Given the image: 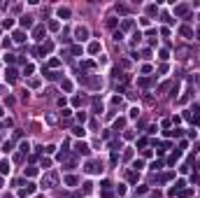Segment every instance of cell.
I'll list each match as a JSON object with an SVG mask.
<instances>
[{
	"mask_svg": "<svg viewBox=\"0 0 200 198\" xmlns=\"http://www.w3.org/2000/svg\"><path fill=\"white\" fill-rule=\"evenodd\" d=\"M61 86H63V91H68V93L72 91V82H70V79H63V82H61Z\"/></svg>",
	"mask_w": 200,
	"mask_h": 198,
	"instance_id": "21",
	"label": "cell"
},
{
	"mask_svg": "<svg viewBox=\"0 0 200 198\" xmlns=\"http://www.w3.org/2000/svg\"><path fill=\"white\" fill-rule=\"evenodd\" d=\"M77 121L84 123V121H86V112H77Z\"/></svg>",
	"mask_w": 200,
	"mask_h": 198,
	"instance_id": "44",
	"label": "cell"
},
{
	"mask_svg": "<svg viewBox=\"0 0 200 198\" xmlns=\"http://www.w3.org/2000/svg\"><path fill=\"white\" fill-rule=\"evenodd\" d=\"M137 147H142V149H147V138H140V142H137Z\"/></svg>",
	"mask_w": 200,
	"mask_h": 198,
	"instance_id": "41",
	"label": "cell"
},
{
	"mask_svg": "<svg viewBox=\"0 0 200 198\" xmlns=\"http://www.w3.org/2000/svg\"><path fill=\"white\" fill-rule=\"evenodd\" d=\"M3 182H5V179H3V177H0V187H3Z\"/></svg>",
	"mask_w": 200,
	"mask_h": 198,
	"instance_id": "52",
	"label": "cell"
},
{
	"mask_svg": "<svg viewBox=\"0 0 200 198\" xmlns=\"http://www.w3.org/2000/svg\"><path fill=\"white\" fill-rule=\"evenodd\" d=\"M116 12L119 14H128V7H126V5H116Z\"/></svg>",
	"mask_w": 200,
	"mask_h": 198,
	"instance_id": "34",
	"label": "cell"
},
{
	"mask_svg": "<svg viewBox=\"0 0 200 198\" xmlns=\"http://www.w3.org/2000/svg\"><path fill=\"white\" fill-rule=\"evenodd\" d=\"M56 14L61 16V19H68V16H70V9H68V7H58V9H56Z\"/></svg>",
	"mask_w": 200,
	"mask_h": 198,
	"instance_id": "15",
	"label": "cell"
},
{
	"mask_svg": "<svg viewBox=\"0 0 200 198\" xmlns=\"http://www.w3.org/2000/svg\"><path fill=\"white\" fill-rule=\"evenodd\" d=\"M140 58H151V51H149V49H144V51H142V56H140Z\"/></svg>",
	"mask_w": 200,
	"mask_h": 198,
	"instance_id": "51",
	"label": "cell"
},
{
	"mask_svg": "<svg viewBox=\"0 0 200 198\" xmlns=\"http://www.w3.org/2000/svg\"><path fill=\"white\" fill-rule=\"evenodd\" d=\"M93 114H102V103H100V98H93Z\"/></svg>",
	"mask_w": 200,
	"mask_h": 198,
	"instance_id": "10",
	"label": "cell"
},
{
	"mask_svg": "<svg viewBox=\"0 0 200 198\" xmlns=\"http://www.w3.org/2000/svg\"><path fill=\"white\" fill-rule=\"evenodd\" d=\"M135 191H137V193H140V196H142V193H147V191H149V189H147V187H144V184H142V187H137V189H135Z\"/></svg>",
	"mask_w": 200,
	"mask_h": 198,
	"instance_id": "49",
	"label": "cell"
},
{
	"mask_svg": "<svg viewBox=\"0 0 200 198\" xmlns=\"http://www.w3.org/2000/svg\"><path fill=\"white\" fill-rule=\"evenodd\" d=\"M28 149H30V142H28V140H23L21 145H19V152H21V154H28Z\"/></svg>",
	"mask_w": 200,
	"mask_h": 198,
	"instance_id": "17",
	"label": "cell"
},
{
	"mask_svg": "<svg viewBox=\"0 0 200 198\" xmlns=\"http://www.w3.org/2000/svg\"><path fill=\"white\" fill-rule=\"evenodd\" d=\"M198 35H200V30H198Z\"/></svg>",
	"mask_w": 200,
	"mask_h": 198,
	"instance_id": "54",
	"label": "cell"
},
{
	"mask_svg": "<svg viewBox=\"0 0 200 198\" xmlns=\"http://www.w3.org/2000/svg\"><path fill=\"white\" fill-rule=\"evenodd\" d=\"M16 79H19V70H16V68H7L5 70V82L7 84H14Z\"/></svg>",
	"mask_w": 200,
	"mask_h": 198,
	"instance_id": "2",
	"label": "cell"
},
{
	"mask_svg": "<svg viewBox=\"0 0 200 198\" xmlns=\"http://www.w3.org/2000/svg\"><path fill=\"white\" fill-rule=\"evenodd\" d=\"M133 168H135V170L140 172V170L144 168V161H142V158H137V161H135V163H133Z\"/></svg>",
	"mask_w": 200,
	"mask_h": 198,
	"instance_id": "27",
	"label": "cell"
},
{
	"mask_svg": "<svg viewBox=\"0 0 200 198\" xmlns=\"http://www.w3.org/2000/svg\"><path fill=\"white\" fill-rule=\"evenodd\" d=\"M179 156H181V152H175V154H172V156L168 158V163H170V166H175L177 161H179Z\"/></svg>",
	"mask_w": 200,
	"mask_h": 198,
	"instance_id": "22",
	"label": "cell"
},
{
	"mask_svg": "<svg viewBox=\"0 0 200 198\" xmlns=\"http://www.w3.org/2000/svg\"><path fill=\"white\" fill-rule=\"evenodd\" d=\"M75 38L82 42V40H86L88 38V28L86 26H79V28H75Z\"/></svg>",
	"mask_w": 200,
	"mask_h": 198,
	"instance_id": "6",
	"label": "cell"
},
{
	"mask_svg": "<svg viewBox=\"0 0 200 198\" xmlns=\"http://www.w3.org/2000/svg\"><path fill=\"white\" fill-rule=\"evenodd\" d=\"M147 12H149V14H156V12H158V5H149Z\"/></svg>",
	"mask_w": 200,
	"mask_h": 198,
	"instance_id": "42",
	"label": "cell"
},
{
	"mask_svg": "<svg viewBox=\"0 0 200 198\" xmlns=\"http://www.w3.org/2000/svg\"><path fill=\"white\" fill-rule=\"evenodd\" d=\"M49 28H51V30H58V28H61V23H58V21H51V23H49Z\"/></svg>",
	"mask_w": 200,
	"mask_h": 198,
	"instance_id": "46",
	"label": "cell"
},
{
	"mask_svg": "<svg viewBox=\"0 0 200 198\" xmlns=\"http://www.w3.org/2000/svg\"><path fill=\"white\" fill-rule=\"evenodd\" d=\"M33 38H35V40H42V38H44V26H35V28H33Z\"/></svg>",
	"mask_w": 200,
	"mask_h": 198,
	"instance_id": "7",
	"label": "cell"
},
{
	"mask_svg": "<svg viewBox=\"0 0 200 198\" xmlns=\"http://www.w3.org/2000/svg\"><path fill=\"white\" fill-rule=\"evenodd\" d=\"M137 84H140V86H151V84H154V79H147V77H142V79H140Z\"/></svg>",
	"mask_w": 200,
	"mask_h": 198,
	"instance_id": "26",
	"label": "cell"
},
{
	"mask_svg": "<svg viewBox=\"0 0 200 198\" xmlns=\"http://www.w3.org/2000/svg\"><path fill=\"white\" fill-rule=\"evenodd\" d=\"M72 133H75L77 138H84V133H86V131H84V126H75V128H72Z\"/></svg>",
	"mask_w": 200,
	"mask_h": 198,
	"instance_id": "20",
	"label": "cell"
},
{
	"mask_svg": "<svg viewBox=\"0 0 200 198\" xmlns=\"http://www.w3.org/2000/svg\"><path fill=\"white\" fill-rule=\"evenodd\" d=\"M116 193H119V196H126V187L119 184V187H116Z\"/></svg>",
	"mask_w": 200,
	"mask_h": 198,
	"instance_id": "45",
	"label": "cell"
},
{
	"mask_svg": "<svg viewBox=\"0 0 200 198\" xmlns=\"http://www.w3.org/2000/svg\"><path fill=\"white\" fill-rule=\"evenodd\" d=\"M186 12H189V5H177V7H175V14H177V16H184Z\"/></svg>",
	"mask_w": 200,
	"mask_h": 198,
	"instance_id": "11",
	"label": "cell"
},
{
	"mask_svg": "<svg viewBox=\"0 0 200 198\" xmlns=\"http://www.w3.org/2000/svg\"><path fill=\"white\" fill-rule=\"evenodd\" d=\"M121 28H123V30H128V28H133V21H130V19H123Z\"/></svg>",
	"mask_w": 200,
	"mask_h": 198,
	"instance_id": "30",
	"label": "cell"
},
{
	"mask_svg": "<svg viewBox=\"0 0 200 198\" xmlns=\"http://www.w3.org/2000/svg\"><path fill=\"white\" fill-rule=\"evenodd\" d=\"M179 33L184 35V38H191V28H189V26H181V28H179Z\"/></svg>",
	"mask_w": 200,
	"mask_h": 198,
	"instance_id": "25",
	"label": "cell"
},
{
	"mask_svg": "<svg viewBox=\"0 0 200 198\" xmlns=\"http://www.w3.org/2000/svg\"><path fill=\"white\" fill-rule=\"evenodd\" d=\"M163 168V161H154V163H151V170H161Z\"/></svg>",
	"mask_w": 200,
	"mask_h": 198,
	"instance_id": "33",
	"label": "cell"
},
{
	"mask_svg": "<svg viewBox=\"0 0 200 198\" xmlns=\"http://www.w3.org/2000/svg\"><path fill=\"white\" fill-rule=\"evenodd\" d=\"M72 105L79 107V105H82V98H79V96H75V98H72Z\"/></svg>",
	"mask_w": 200,
	"mask_h": 198,
	"instance_id": "48",
	"label": "cell"
},
{
	"mask_svg": "<svg viewBox=\"0 0 200 198\" xmlns=\"http://www.w3.org/2000/svg\"><path fill=\"white\" fill-rule=\"evenodd\" d=\"M116 161H119V154H116V152H112V158H110V163H112V166H116Z\"/></svg>",
	"mask_w": 200,
	"mask_h": 198,
	"instance_id": "38",
	"label": "cell"
},
{
	"mask_svg": "<svg viewBox=\"0 0 200 198\" xmlns=\"http://www.w3.org/2000/svg\"><path fill=\"white\" fill-rule=\"evenodd\" d=\"M3 152H12V142H3Z\"/></svg>",
	"mask_w": 200,
	"mask_h": 198,
	"instance_id": "47",
	"label": "cell"
},
{
	"mask_svg": "<svg viewBox=\"0 0 200 198\" xmlns=\"http://www.w3.org/2000/svg\"><path fill=\"white\" fill-rule=\"evenodd\" d=\"M77 182H79V179H77L75 175H68V177H65V184H68V187H75Z\"/></svg>",
	"mask_w": 200,
	"mask_h": 198,
	"instance_id": "18",
	"label": "cell"
},
{
	"mask_svg": "<svg viewBox=\"0 0 200 198\" xmlns=\"http://www.w3.org/2000/svg\"><path fill=\"white\" fill-rule=\"evenodd\" d=\"M63 72H58V70H44V77L47 79H61Z\"/></svg>",
	"mask_w": 200,
	"mask_h": 198,
	"instance_id": "8",
	"label": "cell"
},
{
	"mask_svg": "<svg viewBox=\"0 0 200 198\" xmlns=\"http://www.w3.org/2000/svg\"><path fill=\"white\" fill-rule=\"evenodd\" d=\"M58 65H61L58 58H51V61H49V68H58Z\"/></svg>",
	"mask_w": 200,
	"mask_h": 198,
	"instance_id": "36",
	"label": "cell"
},
{
	"mask_svg": "<svg viewBox=\"0 0 200 198\" xmlns=\"http://www.w3.org/2000/svg\"><path fill=\"white\" fill-rule=\"evenodd\" d=\"M0 175H9V161L7 158L0 161Z\"/></svg>",
	"mask_w": 200,
	"mask_h": 198,
	"instance_id": "9",
	"label": "cell"
},
{
	"mask_svg": "<svg viewBox=\"0 0 200 198\" xmlns=\"http://www.w3.org/2000/svg\"><path fill=\"white\" fill-rule=\"evenodd\" d=\"M0 117H3V107H0Z\"/></svg>",
	"mask_w": 200,
	"mask_h": 198,
	"instance_id": "53",
	"label": "cell"
},
{
	"mask_svg": "<svg viewBox=\"0 0 200 198\" xmlns=\"http://www.w3.org/2000/svg\"><path fill=\"white\" fill-rule=\"evenodd\" d=\"M54 184H56V172H47L42 177V189H51Z\"/></svg>",
	"mask_w": 200,
	"mask_h": 198,
	"instance_id": "1",
	"label": "cell"
},
{
	"mask_svg": "<svg viewBox=\"0 0 200 198\" xmlns=\"http://www.w3.org/2000/svg\"><path fill=\"white\" fill-rule=\"evenodd\" d=\"M33 70H35V68H33L30 63H26V65H23V75H30V72H33Z\"/></svg>",
	"mask_w": 200,
	"mask_h": 198,
	"instance_id": "32",
	"label": "cell"
},
{
	"mask_svg": "<svg viewBox=\"0 0 200 198\" xmlns=\"http://www.w3.org/2000/svg\"><path fill=\"white\" fill-rule=\"evenodd\" d=\"M49 166H51V161H49V158H42V163H40V168H44V170H47Z\"/></svg>",
	"mask_w": 200,
	"mask_h": 198,
	"instance_id": "37",
	"label": "cell"
},
{
	"mask_svg": "<svg viewBox=\"0 0 200 198\" xmlns=\"http://www.w3.org/2000/svg\"><path fill=\"white\" fill-rule=\"evenodd\" d=\"M100 51V42H91L88 44V54H98Z\"/></svg>",
	"mask_w": 200,
	"mask_h": 198,
	"instance_id": "16",
	"label": "cell"
},
{
	"mask_svg": "<svg viewBox=\"0 0 200 198\" xmlns=\"http://www.w3.org/2000/svg\"><path fill=\"white\" fill-rule=\"evenodd\" d=\"M158 58H161V61H168V58H170V54H168V49H161V54H158Z\"/></svg>",
	"mask_w": 200,
	"mask_h": 198,
	"instance_id": "28",
	"label": "cell"
},
{
	"mask_svg": "<svg viewBox=\"0 0 200 198\" xmlns=\"http://www.w3.org/2000/svg\"><path fill=\"white\" fill-rule=\"evenodd\" d=\"M170 179H175V172H163V175L154 177V182L156 184H165V182H170Z\"/></svg>",
	"mask_w": 200,
	"mask_h": 198,
	"instance_id": "5",
	"label": "cell"
},
{
	"mask_svg": "<svg viewBox=\"0 0 200 198\" xmlns=\"http://www.w3.org/2000/svg\"><path fill=\"white\" fill-rule=\"evenodd\" d=\"M23 191H26V196L33 193V191H35V184H33V182H26V189H23Z\"/></svg>",
	"mask_w": 200,
	"mask_h": 198,
	"instance_id": "29",
	"label": "cell"
},
{
	"mask_svg": "<svg viewBox=\"0 0 200 198\" xmlns=\"http://www.w3.org/2000/svg\"><path fill=\"white\" fill-rule=\"evenodd\" d=\"M123 126H126V119H123V117H119V119H114V131H116V133H119V131L123 128Z\"/></svg>",
	"mask_w": 200,
	"mask_h": 198,
	"instance_id": "13",
	"label": "cell"
},
{
	"mask_svg": "<svg viewBox=\"0 0 200 198\" xmlns=\"http://www.w3.org/2000/svg\"><path fill=\"white\" fill-rule=\"evenodd\" d=\"M44 152H47V154H54V152H56V147H54V145H47Z\"/></svg>",
	"mask_w": 200,
	"mask_h": 198,
	"instance_id": "50",
	"label": "cell"
},
{
	"mask_svg": "<svg viewBox=\"0 0 200 198\" xmlns=\"http://www.w3.org/2000/svg\"><path fill=\"white\" fill-rule=\"evenodd\" d=\"M82 51H84V49H82L79 44H72V47H70V54H72V56H79Z\"/></svg>",
	"mask_w": 200,
	"mask_h": 198,
	"instance_id": "19",
	"label": "cell"
},
{
	"mask_svg": "<svg viewBox=\"0 0 200 198\" xmlns=\"http://www.w3.org/2000/svg\"><path fill=\"white\" fill-rule=\"evenodd\" d=\"M137 179H140V172H137V170H133V172H128V182H133V184H135V182H137Z\"/></svg>",
	"mask_w": 200,
	"mask_h": 198,
	"instance_id": "23",
	"label": "cell"
},
{
	"mask_svg": "<svg viewBox=\"0 0 200 198\" xmlns=\"http://www.w3.org/2000/svg\"><path fill=\"white\" fill-rule=\"evenodd\" d=\"M26 175H28V177H35V175H37V168H28Z\"/></svg>",
	"mask_w": 200,
	"mask_h": 198,
	"instance_id": "39",
	"label": "cell"
},
{
	"mask_svg": "<svg viewBox=\"0 0 200 198\" xmlns=\"http://www.w3.org/2000/svg\"><path fill=\"white\" fill-rule=\"evenodd\" d=\"M5 61L12 65V63H16V56H14V54H7V56H5Z\"/></svg>",
	"mask_w": 200,
	"mask_h": 198,
	"instance_id": "35",
	"label": "cell"
},
{
	"mask_svg": "<svg viewBox=\"0 0 200 198\" xmlns=\"http://www.w3.org/2000/svg\"><path fill=\"white\" fill-rule=\"evenodd\" d=\"M191 193H193V191H191V189H181V191H179V193H177V198H189V196H191Z\"/></svg>",
	"mask_w": 200,
	"mask_h": 198,
	"instance_id": "24",
	"label": "cell"
},
{
	"mask_svg": "<svg viewBox=\"0 0 200 198\" xmlns=\"http://www.w3.org/2000/svg\"><path fill=\"white\" fill-rule=\"evenodd\" d=\"M91 191H93V184L86 182V184H84V193H91Z\"/></svg>",
	"mask_w": 200,
	"mask_h": 198,
	"instance_id": "40",
	"label": "cell"
},
{
	"mask_svg": "<svg viewBox=\"0 0 200 198\" xmlns=\"http://www.w3.org/2000/svg\"><path fill=\"white\" fill-rule=\"evenodd\" d=\"M12 38H14V42H23V40H26V33H23V30H14Z\"/></svg>",
	"mask_w": 200,
	"mask_h": 198,
	"instance_id": "14",
	"label": "cell"
},
{
	"mask_svg": "<svg viewBox=\"0 0 200 198\" xmlns=\"http://www.w3.org/2000/svg\"><path fill=\"white\" fill-rule=\"evenodd\" d=\"M140 38H142V33H140V30H135V33H133V44H137V42H140Z\"/></svg>",
	"mask_w": 200,
	"mask_h": 198,
	"instance_id": "31",
	"label": "cell"
},
{
	"mask_svg": "<svg viewBox=\"0 0 200 198\" xmlns=\"http://www.w3.org/2000/svg\"><path fill=\"white\" fill-rule=\"evenodd\" d=\"M86 172H91V175H100V172H102V166H100V163H96V161H88Z\"/></svg>",
	"mask_w": 200,
	"mask_h": 198,
	"instance_id": "4",
	"label": "cell"
},
{
	"mask_svg": "<svg viewBox=\"0 0 200 198\" xmlns=\"http://www.w3.org/2000/svg\"><path fill=\"white\" fill-rule=\"evenodd\" d=\"M12 26H14L12 19H5V21H3V28H12Z\"/></svg>",
	"mask_w": 200,
	"mask_h": 198,
	"instance_id": "43",
	"label": "cell"
},
{
	"mask_svg": "<svg viewBox=\"0 0 200 198\" xmlns=\"http://www.w3.org/2000/svg\"><path fill=\"white\" fill-rule=\"evenodd\" d=\"M75 152H77V154H82V156H88V154H91L88 145H86V142H82V140H79V142H75Z\"/></svg>",
	"mask_w": 200,
	"mask_h": 198,
	"instance_id": "3",
	"label": "cell"
},
{
	"mask_svg": "<svg viewBox=\"0 0 200 198\" xmlns=\"http://www.w3.org/2000/svg\"><path fill=\"white\" fill-rule=\"evenodd\" d=\"M19 23H21L23 28H30V26H33V16H21V19H19Z\"/></svg>",
	"mask_w": 200,
	"mask_h": 198,
	"instance_id": "12",
	"label": "cell"
}]
</instances>
